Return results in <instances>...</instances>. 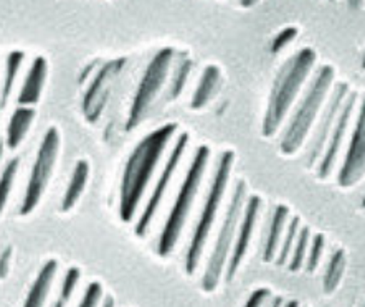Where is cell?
Segmentation results:
<instances>
[{"label":"cell","mask_w":365,"mask_h":307,"mask_svg":"<svg viewBox=\"0 0 365 307\" xmlns=\"http://www.w3.org/2000/svg\"><path fill=\"white\" fill-rule=\"evenodd\" d=\"M177 131V124L169 123L148 134L135 145L124 167L121 180V199H119V218L129 223L143 200L144 192L153 179L164 150Z\"/></svg>","instance_id":"6da1fadb"},{"label":"cell","mask_w":365,"mask_h":307,"mask_svg":"<svg viewBox=\"0 0 365 307\" xmlns=\"http://www.w3.org/2000/svg\"><path fill=\"white\" fill-rule=\"evenodd\" d=\"M316 63V51L312 48H302L298 53L286 61L283 68L271 88L268 106L262 124L263 137H273L289 113L296 98H298L302 85L311 75L312 66Z\"/></svg>","instance_id":"7a4b0ae2"},{"label":"cell","mask_w":365,"mask_h":307,"mask_svg":"<svg viewBox=\"0 0 365 307\" xmlns=\"http://www.w3.org/2000/svg\"><path fill=\"white\" fill-rule=\"evenodd\" d=\"M336 71L331 65H322L317 70L314 80L311 81L309 88L304 93V98L299 103V106L291 116L286 131L281 139L279 147L284 155H293L302 147L307 137V132L314 126L319 111L324 104L327 93H329Z\"/></svg>","instance_id":"3957f363"},{"label":"cell","mask_w":365,"mask_h":307,"mask_svg":"<svg viewBox=\"0 0 365 307\" xmlns=\"http://www.w3.org/2000/svg\"><path fill=\"white\" fill-rule=\"evenodd\" d=\"M208 159H210V149H208L207 145H200V147L197 149L189 170H187L184 182H182L179 195H177L175 204L172 207L169 218H167L164 230L160 233L158 244L159 256H169L172 249L175 248L177 241H179L180 233L184 230L187 218H189L190 208L194 205L197 194H199Z\"/></svg>","instance_id":"277c9868"},{"label":"cell","mask_w":365,"mask_h":307,"mask_svg":"<svg viewBox=\"0 0 365 307\" xmlns=\"http://www.w3.org/2000/svg\"><path fill=\"white\" fill-rule=\"evenodd\" d=\"M233 162H235V154L232 152V150H225V152H222L220 159H218V164H217L215 174H213V180H212L210 190H208L205 205H203V208H202L199 223H197L194 236H192L189 249H187L185 273L189 276L194 274L197 271V268H199L202 251H203V248H205L213 223H215L218 208H220L223 197H225Z\"/></svg>","instance_id":"5b68a950"},{"label":"cell","mask_w":365,"mask_h":307,"mask_svg":"<svg viewBox=\"0 0 365 307\" xmlns=\"http://www.w3.org/2000/svg\"><path fill=\"white\" fill-rule=\"evenodd\" d=\"M245 202H247V184H245V180H240L237 187H235L233 197L225 212V218H223L217 243L212 249L210 258H208L205 273H203L202 289L205 293H212V291L218 288L222 274L225 271L228 254H230L235 236H237L238 223L243 215Z\"/></svg>","instance_id":"8992f818"},{"label":"cell","mask_w":365,"mask_h":307,"mask_svg":"<svg viewBox=\"0 0 365 307\" xmlns=\"http://www.w3.org/2000/svg\"><path fill=\"white\" fill-rule=\"evenodd\" d=\"M58 149H60V134L56 128H50L46 134L41 139L38 152H36L35 164L32 167V174L29 177L27 189H25V195L22 200V207H20V215L27 217L35 210L38 202L43 197L46 185L53 175L56 159H58Z\"/></svg>","instance_id":"52a82bcc"},{"label":"cell","mask_w":365,"mask_h":307,"mask_svg":"<svg viewBox=\"0 0 365 307\" xmlns=\"http://www.w3.org/2000/svg\"><path fill=\"white\" fill-rule=\"evenodd\" d=\"M172 58H174V50L163 48L150 60L143 80L139 83L138 91L134 95L131 109H129V118L126 123L128 131H133L134 128H138L144 121L145 116H148L150 104L155 100V96L159 95L160 88H163L165 78L169 75Z\"/></svg>","instance_id":"ba28073f"},{"label":"cell","mask_w":365,"mask_h":307,"mask_svg":"<svg viewBox=\"0 0 365 307\" xmlns=\"http://www.w3.org/2000/svg\"><path fill=\"white\" fill-rule=\"evenodd\" d=\"M189 139H190L189 132H182L180 136L177 137L174 149H172L169 159H167V162L163 169V174H160L158 184H155V187H154L153 195L149 197L148 205H145L143 215H140L138 225H135V235L138 236L143 238V236H145V233L149 231V227H150V223H153V218L155 217V213H158V208L160 207V204H163L167 187H169L172 177H174L177 167H179L182 155H184L187 144H189Z\"/></svg>","instance_id":"9c48e42d"},{"label":"cell","mask_w":365,"mask_h":307,"mask_svg":"<svg viewBox=\"0 0 365 307\" xmlns=\"http://www.w3.org/2000/svg\"><path fill=\"white\" fill-rule=\"evenodd\" d=\"M349 91H351V88H349L347 83H339V85L334 88L329 101H327L324 111L321 114L319 123H317L314 136L311 139L309 154H307L306 160L307 169H312L314 165H317V162H319L321 155L324 152L327 139L331 136V131L334 124H336V119L339 116V113H341V108L344 101H346Z\"/></svg>","instance_id":"30bf717a"},{"label":"cell","mask_w":365,"mask_h":307,"mask_svg":"<svg viewBox=\"0 0 365 307\" xmlns=\"http://www.w3.org/2000/svg\"><path fill=\"white\" fill-rule=\"evenodd\" d=\"M262 207H263V200H262V197H258V195L250 197V199L245 202L243 215H242V220H240V223H238L237 236H235V241L232 246L233 251L227 261L228 269H227L225 279L228 281V283L233 281L235 276H237L238 268L242 266L245 254H247L250 243H252L255 227H257V220H258L259 212H262Z\"/></svg>","instance_id":"8fae6325"},{"label":"cell","mask_w":365,"mask_h":307,"mask_svg":"<svg viewBox=\"0 0 365 307\" xmlns=\"http://www.w3.org/2000/svg\"><path fill=\"white\" fill-rule=\"evenodd\" d=\"M357 100H359V93L349 91L346 101H344L342 108H341V113H339V116L336 119V124H334V128L331 131V136H329V139H327L324 152H322L319 162H317V177H319L321 180L329 179L332 174L334 165H336V160L339 155V150H341V147H342L344 137H346L349 123H351V118H352L354 108H356V104H357Z\"/></svg>","instance_id":"7c38bea8"},{"label":"cell","mask_w":365,"mask_h":307,"mask_svg":"<svg viewBox=\"0 0 365 307\" xmlns=\"http://www.w3.org/2000/svg\"><path fill=\"white\" fill-rule=\"evenodd\" d=\"M365 169V106L361 103V113L354 128L346 159L339 170L337 182L342 189H351L364 179Z\"/></svg>","instance_id":"4fadbf2b"},{"label":"cell","mask_w":365,"mask_h":307,"mask_svg":"<svg viewBox=\"0 0 365 307\" xmlns=\"http://www.w3.org/2000/svg\"><path fill=\"white\" fill-rule=\"evenodd\" d=\"M123 65H124V60L111 61V63L104 65L101 71L96 75L95 81H93L90 91L86 93V98H85V113H86L88 121L95 123L96 119L100 118L101 109L104 106V103H106L108 83L114 76V73H118Z\"/></svg>","instance_id":"5bb4252c"},{"label":"cell","mask_w":365,"mask_h":307,"mask_svg":"<svg viewBox=\"0 0 365 307\" xmlns=\"http://www.w3.org/2000/svg\"><path fill=\"white\" fill-rule=\"evenodd\" d=\"M46 73H48V63L43 56H36L34 60L32 66L27 73V78H25L22 90H20V95L17 98V103L20 106H34L40 101L41 91H43Z\"/></svg>","instance_id":"9a60e30c"},{"label":"cell","mask_w":365,"mask_h":307,"mask_svg":"<svg viewBox=\"0 0 365 307\" xmlns=\"http://www.w3.org/2000/svg\"><path fill=\"white\" fill-rule=\"evenodd\" d=\"M288 217H289V208L286 205H278L274 208L273 215H271L269 230H268V235H266V241H264V248H263V261L264 263L274 261L276 253H278V248L281 243V238H283V235H284Z\"/></svg>","instance_id":"2e32d148"},{"label":"cell","mask_w":365,"mask_h":307,"mask_svg":"<svg viewBox=\"0 0 365 307\" xmlns=\"http://www.w3.org/2000/svg\"><path fill=\"white\" fill-rule=\"evenodd\" d=\"M58 273V264L53 259H50L43 268L40 269L38 276H36L35 283L30 288L27 299H25L24 307H43L48 298L51 284H53L55 276Z\"/></svg>","instance_id":"e0dca14e"},{"label":"cell","mask_w":365,"mask_h":307,"mask_svg":"<svg viewBox=\"0 0 365 307\" xmlns=\"http://www.w3.org/2000/svg\"><path fill=\"white\" fill-rule=\"evenodd\" d=\"M220 80H222L220 68L215 65H208L207 68L203 70L199 85H197V88H195L194 96H192L190 108L195 109V111L205 108L208 101H210L213 95H215L217 88H218V85H220Z\"/></svg>","instance_id":"ac0fdd59"},{"label":"cell","mask_w":365,"mask_h":307,"mask_svg":"<svg viewBox=\"0 0 365 307\" xmlns=\"http://www.w3.org/2000/svg\"><path fill=\"white\" fill-rule=\"evenodd\" d=\"M88 179H90V164H88V160L80 159L75 165V170H73L71 180L66 187L63 200H61V210L70 212L78 204V200L81 199L83 192L86 189Z\"/></svg>","instance_id":"d6986e66"},{"label":"cell","mask_w":365,"mask_h":307,"mask_svg":"<svg viewBox=\"0 0 365 307\" xmlns=\"http://www.w3.org/2000/svg\"><path fill=\"white\" fill-rule=\"evenodd\" d=\"M34 119H35V111L32 108L22 106L15 109V113L12 114V118H10L9 128H7L9 149L15 150L20 144H22V140L29 134V129L32 126Z\"/></svg>","instance_id":"ffe728a7"},{"label":"cell","mask_w":365,"mask_h":307,"mask_svg":"<svg viewBox=\"0 0 365 307\" xmlns=\"http://www.w3.org/2000/svg\"><path fill=\"white\" fill-rule=\"evenodd\" d=\"M347 268V253L346 249L337 248L336 251L331 254L329 264L326 268V274H324V293L326 294H332L334 291L339 288L341 281L344 278V273H346Z\"/></svg>","instance_id":"44dd1931"},{"label":"cell","mask_w":365,"mask_h":307,"mask_svg":"<svg viewBox=\"0 0 365 307\" xmlns=\"http://www.w3.org/2000/svg\"><path fill=\"white\" fill-rule=\"evenodd\" d=\"M311 241V230L307 227L299 228L298 236H296L293 251H291V256L288 259V268L291 273H298L299 269L304 266V259L307 253V246H309Z\"/></svg>","instance_id":"7402d4cb"},{"label":"cell","mask_w":365,"mask_h":307,"mask_svg":"<svg viewBox=\"0 0 365 307\" xmlns=\"http://www.w3.org/2000/svg\"><path fill=\"white\" fill-rule=\"evenodd\" d=\"M25 55L22 51H12L7 56V70H5V78H4V88H2V106H5L9 101V98L12 96L15 80H17V75L20 71V66H22V61Z\"/></svg>","instance_id":"603a6c76"},{"label":"cell","mask_w":365,"mask_h":307,"mask_svg":"<svg viewBox=\"0 0 365 307\" xmlns=\"http://www.w3.org/2000/svg\"><path fill=\"white\" fill-rule=\"evenodd\" d=\"M299 225H301L299 217H294L293 220H291L289 225L286 227L284 235H283V238H281L278 253H276V258H274L276 259V264H278V266H283V264L288 263V259L291 256V251H293L296 236H298Z\"/></svg>","instance_id":"cb8c5ba5"},{"label":"cell","mask_w":365,"mask_h":307,"mask_svg":"<svg viewBox=\"0 0 365 307\" xmlns=\"http://www.w3.org/2000/svg\"><path fill=\"white\" fill-rule=\"evenodd\" d=\"M192 68H194V61L190 58H182L180 63L177 65L175 73H174V78H172V83H170V90H169V100H177L182 95V91H184L185 88V83L189 80V75Z\"/></svg>","instance_id":"d4e9b609"},{"label":"cell","mask_w":365,"mask_h":307,"mask_svg":"<svg viewBox=\"0 0 365 307\" xmlns=\"http://www.w3.org/2000/svg\"><path fill=\"white\" fill-rule=\"evenodd\" d=\"M19 164H20L19 159H12L7 165H5L2 175H0V215H2L4 208L7 205L10 192H12L14 180L15 177H17Z\"/></svg>","instance_id":"484cf974"},{"label":"cell","mask_w":365,"mask_h":307,"mask_svg":"<svg viewBox=\"0 0 365 307\" xmlns=\"http://www.w3.org/2000/svg\"><path fill=\"white\" fill-rule=\"evenodd\" d=\"M324 244H326V238H324V235H322V233L311 238L309 253H306L307 259H304V268L309 274H312L317 268H319L322 253H324Z\"/></svg>","instance_id":"4316f807"},{"label":"cell","mask_w":365,"mask_h":307,"mask_svg":"<svg viewBox=\"0 0 365 307\" xmlns=\"http://www.w3.org/2000/svg\"><path fill=\"white\" fill-rule=\"evenodd\" d=\"M80 276H81V273H80V269H78V268L68 269L65 278H63V284H61V291H60L61 298H65L68 301L71 299V296L76 289L78 281H80Z\"/></svg>","instance_id":"83f0119b"},{"label":"cell","mask_w":365,"mask_h":307,"mask_svg":"<svg viewBox=\"0 0 365 307\" xmlns=\"http://www.w3.org/2000/svg\"><path fill=\"white\" fill-rule=\"evenodd\" d=\"M103 299V288L100 283H91L88 286L85 296H83L81 303L78 307H100Z\"/></svg>","instance_id":"f1b7e54d"},{"label":"cell","mask_w":365,"mask_h":307,"mask_svg":"<svg viewBox=\"0 0 365 307\" xmlns=\"http://www.w3.org/2000/svg\"><path fill=\"white\" fill-rule=\"evenodd\" d=\"M296 36H298V28L294 27H288L284 28L283 32H279L278 35H276V38L273 40V53H279L281 50L284 48L286 45H289L291 41H293Z\"/></svg>","instance_id":"f546056e"},{"label":"cell","mask_w":365,"mask_h":307,"mask_svg":"<svg viewBox=\"0 0 365 307\" xmlns=\"http://www.w3.org/2000/svg\"><path fill=\"white\" fill-rule=\"evenodd\" d=\"M269 299H271V291L259 288L255 291L252 296H250V299L247 301L245 307H264Z\"/></svg>","instance_id":"4dcf8cb0"},{"label":"cell","mask_w":365,"mask_h":307,"mask_svg":"<svg viewBox=\"0 0 365 307\" xmlns=\"http://www.w3.org/2000/svg\"><path fill=\"white\" fill-rule=\"evenodd\" d=\"M10 259H12V248H7L0 254V279L7 278L9 268H10Z\"/></svg>","instance_id":"1f68e13d"},{"label":"cell","mask_w":365,"mask_h":307,"mask_svg":"<svg viewBox=\"0 0 365 307\" xmlns=\"http://www.w3.org/2000/svg\"><path fill=\"white\" fill-rule=\"evenodd\" d=\"M283 306H284V298H281V296H278V298L269 299L268 306H264V307H283Z\"/></svg>","instance_id":"d6a6232c"},{"label":"cell","mask_w":365,"mask_h":307,"mask_svg":"<svg viewBox=\"0 0 365 307\" xmlns=\"http://www.w3.org/2000/svg\"><path fill=\"white\" fill-rule=\"evenodd\" d=\"M66 303H68V299H65V298H61V296H58V299L55 301L53 306H51V307H66Z\"/></svg>","instance_id":"836d02e7"},{"label":"cell","mask_w":365,"mask_h":307,"mask_svg":"<svg viewBox=\"0 0 365 307\" xmlns=\"http://www.w3.org/2000/svg\"><path fill=\"white\" fill-rule=\"evenodd\" d=\"M101 307H114V299L111 298V296H108L106 299H104V303Z\"/></svg>","instance_id":"e575fe53"},{"label":"cell","mask_w":365,"mask_h":307,"mask_svg":"<svg viewBox=\"0 0 365 307\" xmlns=\"http://www.w3.org/2000/svg\"><path fill=\"white\" fill-rule=\"evenodd\" d=\"M243 7H253L255 4H258V0H240Z\"/></svg>","instance_id":"d590c367"},{"label":"cell","mask_w":365,"mask_h":307,"mask_svg":"<svg viewBox=\"0 0 365 307\" xmlns=\"http://www.w3.org/2000/svg\"><path fill=\"white\" fill-rule=\"evenodd\" d=\"M283 307H299L298 301H289V303H284Z\"/></svg>","instance_id":"8d00e7d4"},{"label":"cell","mask_w":365,"mask_h":307,"mask_svg":"<svg viewBox=\"0 0 365 307\" xmlns=\"http://www.w3.org/2000/svg\"><path fill=\"white\" fill-rule=\"evenodd\" d=\"M331 2H334V0H331Z\"/></svg>","instance_id":"74e56055"}]
</instances>
